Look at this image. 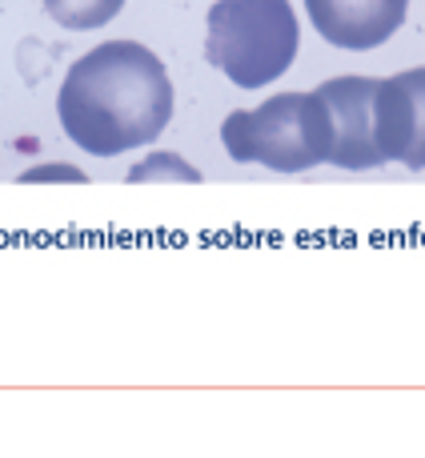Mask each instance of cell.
Instances as JSON below:
<instances>
[{"instance_id":"cell-1","label":"cell","mask_w":425,"mask_h":458,"mask_svg":"<svg viewBox=\"0 0 425 458\" xmlns=\"http://www.w3.org/2000/svg\"><path fill=\"white\" fill-rule=\"evenodd\" d=\"M56 113L77 149L117 157L165 133L173 117V85L161 56L145 45L109 40L69 69Z\"/></svg>"},{"instance_id":"cell-2","label":"cell","mask_w":425,"mask_h":458,"mask_svg":"<svg viewBox=\"0 0 425 458\" xmlns=\"http://www.w3.org/2000/svg\"><path fill=\"white\" fill-rule=\"evenodd\" d=\"M221 141L233 161H257L277 174H305L329 161L333 117L321 93H277L253 113H229Z\"/></svg>"},{"instance_id":"cell-3","label":"cell","mask_w":425,"mask_h":458,"mask_svg":"<svg viewBox=\"0 0 425 458\" xmlns=\"http://www.w3.org/2000/svg\"><path fill=\"white\" fill-rule=\"evenodd\" d=\"M301 29L289 0H217L209 8L205 56L237 89H265L297 56Z\"/></svg>"},{"instance_id":"cell-4","label":"cell","mask_w":425,"mask_h":458,"mask_svg":"<svg viewBox=\"0 0 425 458\" xmlns=\"http://www.w3.org/2000/svg\"><path fill=\"white\" fill-rule=\"evenodd\" d=\"M321 101L333 117V153L329 161L341 169H378L386 165V153L378 145V121H373V77H338L325 81Z\"/></svg>"},{"instance_id":"cell-5","label":"cell","mask_w":425,"mask_h":458,"mask_svg":"<svg viewBox=\"0 0 425 458\" xmlns=\"http://www.w3.org/2000/svg\"><path fill=\"white\" fill-rule=\"evenodd\" d=\"M373 121L386 161L425 169V64L378 81Z\"/></svg>"},{"instance_id":"cell-6","label":"cell","mask_w":425,"mask_h":458,"mask_svg":"<svg viewBox=\"0 0 425 458\" xmlns=\"http://www.w3.org/2000/svg\"><path fill=\"white\" fill-rule=\"evenodd\" d=\"M309 24L329 45L365 53L378 48L405 24L410 0H305Z\"/></svg>"},{"instance_id":"cell-7","label":"cell","mask_w":425,"mask_h":458,"mask_svg":"<svg viewBox=\"0 0 425 458\" xmlns=\"http://www.w3.org/2000/svg\"><path fill=\"white\" fill-rule=\"evenodd\" d=\"M45 8L56 24L85 32V29H101V24H109L112 16L125 8V0H45Z\"/></svg>"},{"instance_id":"cell-8","label":"cell","mask_w":425,"mask_h":458,"mask_svg":"<svg viewBox=\"0 0 425 458\" xmlns=\"http://www.w3.org/2000/svg\"><path fill=\"white\" fill-rule=\"evenodd\" d=\"M145 177H185V182H197V169H189L181 157H173V153H157L153 161H145V165H137L133 174H129V182H145Z\"/></svg>"},{"instance_id":"cell-9","label":"cell","mask_w":425,"mask_h":458,"mask_svg":"<svg viewBox=\"0 0 425 458\" xmlns=\"http://www.w3.org/2000/svg\"><path fill=\"white\" fill-rule=\"evenodd\" d=\"M40 177H69V182H80V174L69 165H40V169H32V174H24V182H40Z\"/></svg>"}]
</instances>
